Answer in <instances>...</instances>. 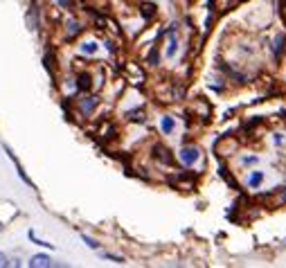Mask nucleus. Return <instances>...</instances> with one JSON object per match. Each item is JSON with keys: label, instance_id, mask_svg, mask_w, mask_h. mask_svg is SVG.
I'll use <instances>...</instances> for the list:
<instances>
[{"label": "nucleus", "instance_id": "obj_1", "mask_svg": "<svg viewBox=\"0 0 286 268\" xmlns=\"http://www.w3.org/2000/svg\"><path fill=\"white\" fill-rule=\"evenodd\" d=\"M178 158H180V162H182V164L192 167V164H194L196 160L200 158V151H198V146H182L180 154H178Z\"/></svg>", "mask_w": 286, "mask_h": 268}, {"label": "nucleus", "instance_id": "obj_13", "mask_svg": "<svg viewBox=\"0 0 286 268\" xmlns=\"http://www.w3.org/2000/svg\"><path fill=\"white\" fill-rule=\"evenodd\" d=\"M241 162L244 164H254L257 162V156H246V158H241Z\"/></svg>", "mask_w": 286, "mask_h": 268}, {"label": "nucleus", "instance_id": "obj_3", "mask_svg": "<svg viewBox=\"0 0 286 268\" xmlns=\"http://www.w3.org/2000/svg\"><path fill=\"white\" fill-rule=\"evenodd\" d=\"M160 128H162L164 136H172L174 128H176V122H174V118H169V115H164L162 120H160Z\"/></svg>", "mask_w": 286, "mask_h": 268}, {"label": "nucleus", "instance_id": "obj_10", "mask_svg": "<svg viewBox=\"0 0 286 268\" xmlns=\"http://www.w3.org/2000/svg\"><path fill=\"white\" fill-rule=\"evenodd\" d=\"M88 88H90V77L82 74V77H79V90H88Z\"/></svg>", "mask_w": 286, "mask_h": 268}, {"label": "nucleus", "instance_id": "obj_8", "mask_svg": "<svg viewBox=\"0 0 286 268\" xmlns=\"http://www.w3.org/2000/svg\"><path fill=\"white\" fill-rule=\"evenodd\" d=\"M28 236H30V239H32V244H36V246H43V248H54V246H52V244H48V241L38 239V236H36V232H34V230H30V232H28Z\"/></svg>", "mask_w": 286, "mask_h": 268}, {"label": "nucleus", "instance_id": "obj_12", "mask_svg": "<svg viewBox=\"0 0 286 268\" xmlns=\"http://www.w3.org/2000/svg\"><path fill=\"white\" fill-rule=\"evenodd\" d=\"M82 239H84V244H86L88 248H92V250H97V248H100V244H97V241L92 239V236H88V234H82Z\"/></svg>", "mask_w": 286, "mask_h": 268}, {"label": "nucleus", "instance_id": "obj_15", "mask_svg": "<svg viewBox=\"0 0 286 268\" xmlns=\"http://www.w3.org/2000/svg\"><path fill=\"white\" fill-rule=\"evenodd\" d=\"M5 266H10V262H7V257L2 252H0V268H5Z\"/></svg>", "mask_w": 286, "mask_h": 268}, {"label": "nucleus", "instance_id": "obj_2", "mask_svg": "<svg viewBox=\"0 0 286 268\" xmlns=\"http://www.w3.org/2000/svg\"><path fill=\"white\" fill-rule=\"evenodd\" d=\"M30 266L32 268H48V266H52V259L48 257V254H34V257L30 259Z\"/></svg>", "mask_w": 286, "mask_h": 268}, {"label": "nucleus", "instance_id": "obj_7", "mask_svg": "<svg viewBox=\"0 0 286 268\" xmlns=\"http://www.w3.org/2000/svg\"><path fill=\"white\" fill-rule=\"evenodd\" d=\"M100 50V46H97L95 41H88V43H82V52L84 54H95V52Z\"/></svg>", "mask_w": 286, "mask_h": 268}, {"label": "nucleus", "instance_id": "obj_4", "mask_svg": "<svg viewBox=\"0 0 286 268\" xmlns=\"http://www.w3.org/2000/svg\"><path fill=\"white\" fill-rule=\"evenodd\" d=\"M79 106H82V110H84L86 115H90L92 108L97 106V97H84V100L79 102Z\"/></svg>", "mask_w": 286, "mask_h": 268}, {"label": "nucleus", "instance_id": "obj_6", "mask_svg": "<svg viewBox=\"0 0 286 268\" xmlns=\"http://www.w3.org/2000/svg\"><path fill=\"white\" fill-rule=\"evenodd\" d=\"M262 182H264V172H252V174H250V178H248V185L252 187V190H254V187H259V185H262Z\"/></svg>", "mask_w": 286, "mask_h": 268}, {"label": "nucleus", "instance_id": "obj_5", "mask_svg": "<svg viewBox=\"0 0 286 268\" xmlns=\"http://www.w3.org/2000/svg\"><path fill=\"white\" fill-rule=\"evenodd\" d=\"M176 52H178V41H176V36H174V30H172V34H169V48H167V56H169V59H174V56H176Z\"/></svg>", "mask_w": 286, "mask_h": 268}, {"label": "nucleus", "instance_id": "obj_16", "mask_svg": "<svg viewBox=\"0 0 286 268\" xmlns=\"http://www.w3.org/2000/svg\"><path fill=\"white\" fill-rule=\"evenodd\" d=\"M61 7H70V0H56Z\"/></svg>", "mask_w": 286, "mask_h": 268}, {"label": "nucleus", "instance_id": "obj_14", "mask_svg": "<svg viewBox=\"0 0 286 268\" xmlns=\"http://www.w3.org/2000/svg\"><path fill=\"white\" fill-rule=\"evenodd\" d=\"M151 66H158V52L151 50Z\"/></svg>", "mask_w": 286, "mask_h": 268}, {"label": "nucleus", "instance_id": "obj_11", "mask_svg": "<svg viewBox=\"0 0 286 268\" xmlns=\"http://www.w3.org/2000/svg\"><path fill=\"white\" fill-rule=\"evenodd\" d=\"M68 36H72V34H79V32H82V25H79L77 23V20H70V23H68Z\"/></svg>", "mask_w": 286, "mask_h": 268}, {"label": "nucleus", "instance_id": "obj_9", "mask_svg": "<svg viewBox=\"0 0 286 268\" xmlns=\"http://www.w3.org/2000/svg\"><path fill=\"white\" fill-rule=\"evenodd\" d=\"M156 158H160L162 162H172V156L169 151H164V146H156Z\"/></svg>", "mask_w": 286, "mask_h": 268}]
</instances>
